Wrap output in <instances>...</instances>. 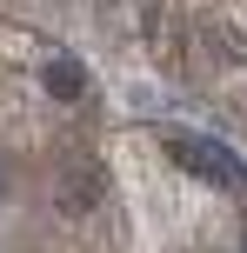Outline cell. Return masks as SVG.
<instances>
[{
    "instance_id": "obj_1",
    "label": "cell",
    "mask_w": 247,
    "mask_h": 253,
    "mask_svg": "<svg viewBox=\"0 0 247 253\" xmlns=\"http://www.w3.org/2000/svg\"><path fill=\"white\" fill-rule=\"evenodd\" d=\"M167 153H174L181 167H194L200 180H221V187H247V167H241L227 147H214V140H194V133H167Z\"/></svg>"
},
{
    "instance_id": "obj_2",
    "label": "cell",
    "mask_w": 247,
    "mask_h": 253,
    "mask_svg": "<svg viewBox=\"0 0 247 253\" xmlns=\"http://www.w3.org/2000/svg\"><path fill=\"white\" fill-rule=\"evenodd\" d=\"M107 193V180H100V167H74V173H60V187H53V200L67 207V213H87L94 200Z\"/></svg>"
},
{
    "instance_id": "obj_3",
    "label": "cell",
    "mask_w": 247,
    "mask_h": 253,
    "mask_svg": "<svg viewBox=\"0 0 247 253\" xmlns=\"http://www.w3.org/2000/svg\"><path fill=\"white\" fill-rule=\"evenodd\" d=\"M47 93L53 100H87V67L80 60H53L47 67Z\"/></svg>"
},
{
    "instance_id": "obj_4",
    "label": "cell",
    "mask_w": 247,
    "mask_h": 253,
    "mask_svg": "<svg viewBox=\"0 0 247 253\" xmlns=\"http://www.w3.org/2000/svg\"><path fill=\"white\" fill-rule=\"evenodd\" d=\"M0 187H7V173H0Z\"/></svg>"
}]
</instances>
